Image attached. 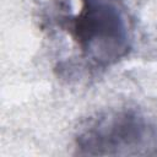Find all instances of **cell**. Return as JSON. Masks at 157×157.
Segmentation results:
<instances>
[{
    "mask_svg": "<svg viewBox=\"0 0 157 157\" xmlns=\"http://www.w3.org/2000/svg\"><path fill=\"white\" fill-rule=\"evenodd\" d=\"M54 25L88 71L107 69L131 47V22L120 0H54Z\"/></svg>",
    "mask_w": 157,
    "mask_h": 157,
    "instance_id": "1",
    "label": "cell"
},
{
    "mask_svg": "<svg viewBox=\"0 0 157 157\" xmlns=\"http://www.w3.org/2000/svg\"><path fill=\"white\" fill-rule=\"evenodd\" d=\"M150 135L148 123L137 112L110 109L88 118L78 128L76 146L86 155H118L141 147Z\"/></svg>",
    "mask_w": 157,
    "mask_h": 157,
    "instance_id": "2",
    "label": "cell"
}]
</instances>
